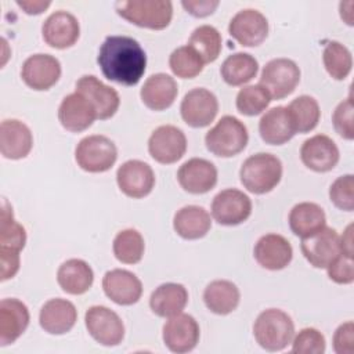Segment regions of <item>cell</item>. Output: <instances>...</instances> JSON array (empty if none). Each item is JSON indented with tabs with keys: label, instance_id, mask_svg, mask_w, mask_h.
<instances>
[{
	"label": "cell",
	"instance_id": "d6a6232c",
	"mask_svg": "<svg viewBox=\"0 0 354 354\" xmlns=\"http://www.w3.org/2000/svg\"><path fill=\"white\" fill-rule=\"evenodd\" d=\"M241 300L238 286L227 279L212 281L203 290L205 306L217 315L232 313Z\"/></svg>",
	"mask_w": 354,
	"mask_h": 354
},
{
	"label": "cell",
	"instance_id": "6da1fadb",
	"mask_svg": "<svg viewBox=\"0 0 354 354\" xmlns=\"http://www.w3.org/2000/svg\"><path fill=\"white\" fill-rule=\"evenodd\" d=\"M97 62L108 80L123 86H136L147 69L144 48L129 36H108L100 47Z\"/></svg>",
	"mask_w": 354,
	"mask_h": 354
},
{
	"label": "cell",
	"instance_id": "74e56055",
	"mask_svg": "<svg viewBox=\"0 0 354 354\" xmlns=\"http://www.w3.org/2000/svg\"><path fill=\"white\" fill-rule=\"evenodd\" d=\"M322 61L326 72L335 80L346 79L353 68L350 50L339 41H329L322 53Z\"/></svg>",
	"mask_w": 354,
	"mask_h": 354
},
{
	"label": "cell",
	"instance_id": "836d02e7",
	"mask_svg": "<svg viewBox=\"0 0 354 354\" xmlns=\"http://www.w3.org/2000/svg\"><path fill=\"white\" fill-rule=\"evenodd\" d=\"M259 62L248 53H235L228 55L220 68L223 80L230 86H243L256 77Z\"/></svg>",
	"mask_w": 354,
	"mask_h": 354
},
{
	"label": "cell",
	"instance_id": "4316f807",
	"mask_svg": "<svg viewBox=\"0 0 354 354\" xmlns=\"http://www.w3.org/2000/svg\"><path fill=\"white\" fill-rule=\"evenodd\" d=\"M178 94L176 80L167 73L151 75L142 84L140 97L144 105L152 111L170 108Z\"/></svg>",
	"mask_w": 354,
	"mask_h": 354
},
{
	"label": "cell",
	"instance_id": "9c48e42d",
	"mask_svg": "<svg viewBox=\"0 0 354 354\" xmlns=\"http://www.w3.org/2000/svg\"><path fill=\"white\" fill-rule=\"evenodd\" d=\"M187 151L184 131L173 124L156 127L148 140V152L153 160L162 165H171L180 160Z\"/></svg>",
	"mask_w": 354,
	"mask_h": 354
},
{
	"label": "cell",
	"instance_id": "b9f144b4",
	"mask_svg": "<svg viewBox=\"0 0 354 354\" xmlns=\"http://www.w3.org/2000/svg\"><path fill=\"white\" fill-rule=\"evenodd\" d=\"M330 202L340 210H354V176L344 174L337 177L329 188Z\"/></svg>",
	"mask_w": 354,
	"mask_h": 354
},
{
	"label": "cell",
	"instance_id": "4fadbf2b",
	"mask_svg": "<svg viewBox=\"0 0 354 354\" xmlns=\"http://www.w3.org/2000/svg\"><path fill=\"white\" fill-rule=\"evenodd\" d=\"M119 189L129 198L140 199L151 194L155 185V173L152 167L138 159H130L119 166L116 171Z\"/></svg>",
	"mask_w": 354,
	"mask_h": 354
},
{
	"label": "cell",
	"instance_id": "bcb514c9",
	"mask_svg": "<svg viewBox=\"0 0 354 354\" xmlns=\"http://www.w3.org/2000/svg\"><path fill=\"white\" fill-rule=\"evenodd\" d=\"M333 350L336 354H353L354 351V324L347 321L333 333Z\"/></svg>",
	"mask_w": 354,
	"mask_h": 354
},
{
	"label": "cell",
	"instance_id": "816d5d0a",
	"mask_svg": "<svg viewBox=\"0 0 354 354\" xmlns=\"http://www.w3.org/2000/svg\"><path fill=\"white\" fill-rule=\"evenodd\" d=\"M353 6H354V3L353 1H348V4H347V10L344 8V6H343V3H340V17H342V19H344V22L347 24V25H354V19H353V11H351V8H353Z\"/></svg>",
	"mask_w": 354,
	"mask_h": 354
},
{
	"label": "cell",
	"instance_id": "3957f363",
	"mask_svg": "<svg viewBox=\"0 0 354 354\" xmlns=\"http://www.w3.org/2000/svg\"><path fill=\"white\" fill-rule=\"evenodd\" d=\"M253 336L259 346L267 351H281L292 343L295 324L292 318L279 308L261 311L253 324Z\"/></svg>",
	"mask_w": 354,
	"mask_h": 354
},
{
	"label": "cell",
	"instance_id": "7402d4cb",
	"mask_svg": "<svg viewBox=\"0 0 354 354\" xmlns=\"http://www.w3.org/2000/svg\"><path fill=\"white\" fill-rule=\"evenodd\" d=\"M97 119V112L91 102L80 93L75 91L64 97L58 108V120L64 129L80 133L88 129Z\"/></svg>",
	"mask_w": 354,
	"mask_h": 354
},
{
	"label": "cell",
	"instance_id": "d590c367",
	"mask_svg": "<svg viewBox=\"0 0 354 354\" xmlns=\"http://www.w3.org/2000/svg\"><path fill=\"white\" fill-rule=\"evenodd\" d=\"M188 46L199 54L205 64H210L214 62L220 55L221 35L212 25H201L191 33Z\"/></svg>",
	"mask_w": 354,
	"mask_h": 354
},
{
	"label": "cell",
	"instance_id": "e0dca14e",
	"mask_svg": "<svg viewBox=\"0 0 354 354\" xmlns=\"http://www.w3.org/2000/svg\"><path fill=\"white\" fill-rule=\"evenodd\" d=\"M75 91L83 94L91 102L97 112V119L101 120L112 118L120 105L118 91L113 87L104 84L94 75L82 76L76 82Z\"/></svg>",
	"mask_w": 354,
	"mask_h": 354
},
{
	"label": "cell",
	"instance_id": "f546056e",
	"mask_svg": "<svg viewBox=\"0 0 354 354\" xmlns=\"http://www.w3.org/2000/svg\"><path fill=\"white\" fill-rule=\"evenodd\" d=\"M57 282L68 295L79 296L91 288L94 282V272L84 260L69 259L59 266L57 271Z\"/></svg>",
	"mask_w": 354,
	"mask_h": 354
},
{
	"label": "cell",
	"instance_id": "5bb4252c",
	"mask_svg": "<svg viewBox=\"0 0 354 354\" xmlns=\"http://www.w3.org/2000/svg\"><path fill=\"white\" fill-rule=\"evenodd\" d=\"M163 342L165 346L177 354L192 351L201 336L199 325L196 319L189 315L180 313L174 317H170L163 325Z\"/></svg>",
	"mask_w": 354,
	"mask_h": 354
},
{
	"label": "cell",
	"instance_id": "cb8c5ba5",
	"mask_svg": "<svg viewBox=\"0 0 354 354\" xmlns=\"http://www.w3.org/2000/svg\"><path fill=\"white\" fill-rule=\"evenodd\" d=\"M33 147L30 129L18 119H6L0 124V152L7 159H22Z\"/></svg>",
	"mask_w": 354,
	"mask_h": 354
},
{
	"label": "cell",
	"instance_id": "30bf717a",
	"mask_svg": "<svg viewBox=\"0 0 354 354\" xmlns=\"http://www.w3.org/2000/svg\"><path fill=\"white\" fill-rule=\"evenodd\" d=\"M218 112L217 97L207 88L196 87L189 90L180 105L183 120L195 129L209 126Z\"/></svg>",
	"mask_w": 354,
	"mask_h": 354
},
{
	"label": "cell",
	"instance_id": "484cf974",
	"mask_svg": "<svg viewBox=\"0 0 354 354\" xmlns=\"http://www.w3.org/2000/svg\"><path fill=\"white\" fill-rule=\"evenodd\" d=\"M29 310L18 299H3L0 301V344L14 343L29 325Z\"/></svg>",
	"mask_w": 354,
	"mask_h": 354
},
{
	"label": "cell",
	"instance_id": "681fc988",
	"mask_svg": "<svg viewBox=\"0 0 354 354\" xmlns=\"http://www.w3.org/2000/svg\"><path fill=\"white\" fill-rule=\"evenodd\" d=\"M18 7H21L26 14L29 15H37V14H41L44 10H47L50 7V1H41V0H18L17 1Z\"/></svg>",
	"mask_w": 354,
	"mask_h": 354
},
{
	"label": "cell",
	"instance_id": "44dd1931",
	"mask_svg": "<svg viewBox=\"0 0 354 354\" xmlns=\"http://www.w3.org/2000/svg\"><path fill=\"white\" fill-rule=\"evenodd\" d=\"M104 293L119 306H131L141 299L142 283L137 275L127 270L106 271L102 278Z\"/></svg>",
	"mask_w": 354,
	"mask_h": 354
},
{
	"label": "cell",
	"instance_id": "8fae6325",
	"mask_svg": "<svg viewBox=\"0 0 354 354\" xmlns=\"http://www.w3.org/2000/svg\"><path fill=\"white\" fill-rule=\"evenodd\" d=\"M250 214V198L236 188L223 189L212 201V216L221 225H238Z\"/></svg>",
	"mask_w": 354,
	"mask_h": 354
},
{
	"label": "cell",
	"instance_id": "7c38bea8",
	"mask_svg": "<svg viewBox=\"0 0 354 354\" xmlns=\"http://www.w3.org/2000/svg\"><path fill=\"white\" fill-rule=\"evenodd\" d=\"M300 249L313 267L326 268L340 254V236L336 230L325 225L315 234L301 238Z\"/></svg>",
	"mask_w": 354,
	"mask_h": 354
},
{
	"label": "cell",
	"instance_id": "e575fe53",
	"mask_svg": "<svg viewBox=\"0 0 354 354\" xmlns=\"http://www.w3.org/2000/svg\"><path fill=\"white\" fill-rule=\"evenodd\" d=\"M293 122L296 133H308L314 130L321 118L318 101L310 95H300L286 106Z\"/></svg>",
	"mask_w": 354,
	"mask_h": 354
},
{
	"label": "cell",
	"instance_id": "c3c4849f",
	"mask_svg": "<svg viewBox=\"0 0 354 354\" xmlns=\"http://www.w3.org/2000/svg\"><path fill=\"white\" fill-rule=\"evenodd\" d=\"M218 0H184L181 1V6L185 8V11L196 18H203L214 12V10L218 7Z\"/></svg>",
	"mask_w": 354,
	"mask_h": 354
},
{
	"label": "cell",
	"instance_id": "ffe728a7",
	"mask_svg": "<svg viewBox=\"0 0 354 354\" xmlns=\"http://www.w3.org/2000/svg\"><path fill=\"white\" fill-rule=\"evenodd\" d=\"M43 40L53 48L64 50L72 47L80 35L77 18L64 10L55 11L47 17L41 26Z\"/></svg>",
	"mask_w": 354,
	"mask_h": 354
},
{
	"label": "cell",
	"instance_id": "ac0fdd59",
	"mask_svg": "<svg viewBox=\"0 0 354 354\" xmlns=\"http://www.w3.org/2000/svg\"><path fill=\"white\" fill-rule=\"evenodd\" d=\"M177 180L181 188L189 194H206L217 184V169L207 159L191 158L180 166Z\"/></svg>",
	"mask_w": 354,
	"mask_h": 354
},
{
	"label": "cell",
	"instance_id": "83f0119b",
	"mask_svg": "<svg viewBox=\"0 0 354 354\" xmlns=\"http://www.w3.org/2000/svg\"><path fill=\"white\" fill-rule=\"evenodd\" d=\"M259 133L266 144L282 145L296 134L293 122L286 106L268 109L259 122Z\"/></svg>",
	"mask_w": 354,
	"mask_h": 354
},
{
	"label": "cell",
	"instance_id": "8d00e7d4",
	"mask_svg": "<svg viewBox=\"0 0 354 354\" xmlns=\"http://www.w3.org/2000/svg\"><path fill=\"white\" fill-rule=\"evenodd\" d=\"M113 254L123 264H137L141 261L145 243L142 235L133 228L123 230L113 239Z\"/></svg>",
	"mask_w": 354,
	"mask_h": 354
},
{
	"label": "cell",
	"instance_id": "4dcf8cb0",
	"mask_svg": "<svg viewBox=\"0 0 354 354\" xmlns=\"http://www.w3.org/2000/svg\"><path fill=\"white\" fill-rule=\"evenodd\" d=\"M212 227L209 212L196 205H188L176 212L173 218V228L184 239L203 238Z\"/></svg>",
	"mask_w": 354,
	"mask_h": 354
},
{
	"label": "cell",
	"instance_id": "f6af8a7d",
	"mask_svg": "<svg viewBox=\"0 0 354 354\" xmlns=\"http://www.w3.org/2000/svg\"><path fill=\"white\" fill-rule=\"evenodd\" d=\"M328 277L330 281L340 283V285H348L354 281V263L353 257H347L344 254H339L328 267Z\"/></svg>",
	"mask_w": 354,
	"mask_h": 354
},
{
	"label": "cell",
	"instance_id": "60d3db41",
	"mask_svg": "<svg viewBox=\"0 0 354 354\" xmlns=\"http://www.w3.org/2000/svg\"><path fill=\"white\" fill-rule=\"evenodd\" d=\"M268 91L261 84L243 86L236 94V109L245 116L260 115L271 102Z\"/></svg>",
	"mask_w": 354,
	"mask_h": 354
},
{
	"label": "cell",
	"instance_id": "277c9868",
	"mask_svg": "<svg viewBox=\"0 0 354 354\" xmlns=\"http://www.w3.org/2000/svg\"><path fill=\"white\" fill-rule=\"evenodd\" d=\"M115 8L126 21L152 30L167 28L173 17V4L167 0L116 1Z\"/></svg>",
	"mask_w": 354,
	"mask_h": 354
},
{
	"label": "cell",
	"instance_id": "ee69618b",
	"mask_svg": "<svg viewBox=\"0 0 354 354\" xmlns=\"http://www.w3.org/2000/svg\"><path fill=\"white\" fill-rule=\"evenodd\" d=\"M354 105L353 98L348 95L346 100H343L333 111L332 113V123L336 130V133L343 137L344 140H353L354 138Z\"/></svg>",
	"mask_w": 354,
	"mask_h": 354
},
{
	"label": "cell",
	"instance_id": "7a4b0ae2",
	"mask_svg": "<svg viewBox=\"0 0 354 354\" xmlns=\"http://www.w3.org/2000/svg\"><path fill=\"white\" fill-rule=\"evenodd\" d=\"M239 178L249 192L256 195L267 194L272 191L282 178V162L272 153H254L242 163Z\"/></svg>",
	"mask_w": 354,
	"mask_h": 354
},
{
	"label": "cell",
	"instance_id": "2e32d148",
	"mask_svg": "<svg viewBox=\"0 0 354 354\" xmlns=\"http://www.w3.org/2000/svg\"><path fill=\"white\" fill-rule=\"evenodd\" d=\"M21 77L28 87L36 91L48 90L61 77V64L50 54H33L22 64Z\"/></svg>",
	"mask_w": 354,
	"mask_h": 354
},
{
	"label": "cell",
	"instance_id": "d4e9b609",
	"mask_svg": "<svg viewBox=\"0 0 354 354\" xmlns=\"http://www.w3.org/2000/svg\"><path fill=\"white\" fill-rule=\"evenodd\" d=\"M77 321L75 304L66 299H50L43 304L39 314V324L50 335H64L69 332Z\"/></svg>",
	"mask_w": 354,
	"mask_h": 354
},
{
	"label": "cell",
	"instance_id": "8992f818",
	"mask_svg": "<svg viewBox=\"0 0 354 354\" xmlns=\"http://www.w3.org/2000/svg\"><path fill=\"white\" fill-rule=\"evenodd\" d=\"M77 166L88 173H104L109 170L116 159L118 149L113 141L101 134L82 138L75 149Z\"/></svg>",
	"mask_w": 354,
	"mask_h": 354
},
{
	"label": "cell",
	"instance_id": "1f68e13d",
	"mask_svg": "<svg viewBox=\"0 0 354 354\" xmlns=\"http://www.w3.org/2000/svg\"><path fill=\"white\" fill-rule=\"evenodd\" d=\"M326 225L324 209L314 202H300L289 213V227L296 236L307 238Z\"/></svg>",
	"mask_w": 354,
	"mask_h": 354
},
{
	"label": "cell",
	"instance_id": "d6986e66",
	"mask_svg": "<svg viewBox=\"0 0 354 354\" xmlns=\"http://www.w3.org/2000/svg\"><path fill=\"white\" fill-rule=\"evenodd\" d=\"M339 148L325 134H315L307 138L300 148V159L306 167L317 173L332 170L339 162Z\"/></svg>",
	"mask_w": 354,
	"mask_h": 354
},
{
	"label": "cell",
	"instance_id": "ab89813d",
	"mask_svg": "<svg viewBox=\"0 0 354 354\" xmlns=\"http://www.w3.org/2000/svg\"><path fill=\"white\" fill-rule=\"evenodd\" d=\"M205 62L199 54L187 46L177 47L169 57V66L171 72L181 79H192L203 71Z\"/></svg>",
	"mask_w": 354,
	"mask_h": 354
},
{
	"label": "cell",
	"instance_id": "5b68a950",
	"mask_svg": "<svg viewBox=\"0 0 354 354\" xmlns=\"http://www.w3.org/2000/svg\"><path fill=\"white\" fill-rule=\"evenodd\" d=\"M249 141L248 129L238 118L225 115L205 136L207 151L220 158H231L242 152Z\"/></svg>",
	"mask_w": 354,
	"mask_h": 354
},
{
	"label": "cell",
	"instance_id": "7dc6e473",
	"mask_svg": "<svg viewBox=\"0 0 354 354\" xmlns=\"http://www.w3.org/2000/svg\"><path fill=\"white\" fill-rule=\"evenodd\" d=\"M0 268H1V281L12 278L19 270V252L12 249L0 248Z\"/></svg>",
	"mask_w": 354,
	"mask_h": 354
},
{
	"label": "cell",
	"instance_id": "7bdbcfd3",
	"mask_svg": "<svg viewBox=\"0 0 354 354\" xmlns=\"http://www.w3.org/2000/svg\"><path fill=\"white\" fill-rule=\"evenodd\" d=\"M292 339L295 354H324L326 348L325 336L315 328H304Z\"/></svg>",
	"mask_w": 354,
	"mask_h": 354
},
{
	"label": "cell",
	"instance_id": "f35d334b",
	"mask_svg": "<svg viewBox=\"0 0 354 354\" xmlns=\"http://www.w3.org/2000/svg\"><path fill=\"white\" fill-rule=\"evenodd\" d=\"M26 243V231L18 221L14 220L12 207L3 199L1 223H0V248L21 252Z\"/></svg>",
	"mask_w": 354,
	"mask_h": 354
},
{
	"label": "cell",
	"instance_id": "52a82bcc",
	"mask_svg": "<svg viewBox=\"0 0 354 354\" xmlns=\"http://www.w3.org/2000/svg\"><path fill=\"white\" fill-rule=\"evenodd\" d=\"M300 82V68L289 58H274L268 61L260 76V83L271 100H282L292 94Z\"/></svg>",
	"mask_w": 354,
	"mask_h": 354
},
{
	"label": "cell",
	"instance_id": "ba28073f",
	"mask_svg": "<svg viewBox=\"0 0 354 354\" xmlns=\"http://www.w3.org/2000/svg\"><path fill=\"white\" fill-rule=\"evenodd\" d=\"M84 324L90 336L102 346H118L124 337L123 321L105 306H91L84 314Z\"/></svg>",
	"mask_w": 354,
	"mask_h": 354
},
{
	"label": "cell",
	"instance_id": "f907efd6",
	"mask_svg": "<svg viewBox=\"0 0 354 354\" xmlns=\"http://www.w3.org/2000/svg\"><path fill=\"white\" fill-rule=\"evenodd\" d=\"M340 253L353 257L354 254V243H353V224H348L340 236Z\"/></svg>",
	"mask_w": 354,
	"mask_h": 354
},
{
	"label": "cell",
	"instance_id": "9a60e30c",
	"mask_svg": "<svg viewBox=\"0 0 354 354\" xmlns=\"http://www.w3.org/2000/svg\"><path fill=\"white\" fill-rule=\"evenodd\" d=\"M228 32L241 46L256 47L261 44L268 35V21L260 11L245 8L232 17Z\"/></svg>",
	"mask_w": 354,
	"mask_h": 354
},
{
	"label": "cell",
	"instance_id": "f1b7e54d",
	"mask_svg": "<svg viewBox=\"0 0 354 354\" xmlns=\"http://www.w3.org/2000/svg\"><path fill=\"white\" fill-rule=\"evenodd\" d=\"M187 303L188 292L185 286L176 282L159 285L149 297V307L152 313L162 318H170L183 313Z\"/></svg>",
	"mask_w": 354,
	"mask_h": 354
},
{
	"label": "cell",
	"instance_id": "603a6c76",
	"mask_svg": "<svg viewBox=\"0 0 354 354\" xmlns=\"http://www.w3.org/2000/svg\"><path fill=\"white\" fill-rule=\"evenodd\" d=\"M253 254L263 268L278 271L289 266L293 257V249L285 236L279 234H266L256 242Z\"/></svg>",
	"mask_w": 354,
	"mask_h": 354
}]
</instances>
